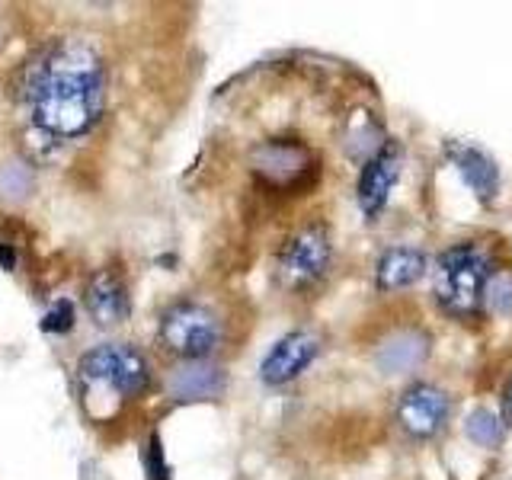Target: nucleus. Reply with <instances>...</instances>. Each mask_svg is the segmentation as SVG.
I'll return each instance as SVG.
<instances>
[{"label":"nucleus","instance_id":"f257e3e1","mask_svg":"<svg viewBox=\"0 0 512 480\" xmlns=\"http://www.w3.org/2000/svg\"><path fill=\"white\" fill-rule=\"evenodd\" d=\"M103 112V64L87 45H61L32 84V116L45 132L74 138Z\"/></svg>","mask_w":512,"mask_h":480},{"label":"nucleus","instance_id":"f03ea898","mask_svg":"<svg viewBox=\"0 0 512 480\" xmlns=\"http://www.w3.org/2000/svg\"><path fill=\"white\" fill-rule=\"evenodd\" d=\"M487 256L471 244L452 247L439 256L436 263V282H432V295H436L439 308L452 317H471L484 304V285H487Z\"/></svg>","mask_w":512,"mask_h":480},{"label":"nucleus","instance_id":"7ed1b4c3","mask_svg":"<svg viewBox=\"0 0 512 480\" xmlns=\"http://www.w3.org/2000/svg\"><path fill=\"white\" fill-rule=\"evenodd\" d=\"M80 381L87 388H103L112 397H138L151 384V365L132 346L106 343L84 352L77 362Z\"/></svg>","mask_w":512,"mask_h":480},{"label":"nucleus","instance_id":"20e7f679","mask_svg":"<svg viewBox=\"0 0 512 480\" xmlns=\"http://www.w3.org/2000/svg\"><path fill=\"white\" fill-rule=\"evenodd\" d=\"M221 340L218 317L196 301H180L160 320V346L183 362H202Z\"/></svg>","mask_w":512,"mask_h":480},{"label":"nucleus","instance_id":"39448f33","mask_svg":"<svg viewBox=\"0 0 512 480\" xmlns=\"http://www.w3.org/2000/svg\"><path fill=\"white\" fill-rule=\"evenodd\" d=\"M327 266H330V237L317 224L298 231L279 256V272L288 288L314 285L327 272Z\"/></svg>","mask_w":512,"mask_h":480},{"label":"nucleus","instance_id":"423d86ee","mask_svg":"<svg viewBox=\"0 0 512 480\" xmlns=\"http://www.w3.org/2000/svg\"><path fill=\"white\" fill-rule=\"evenodd\" d=\"M250 164H253V173L260 176L263 183L276 186V189H292L311 173L314 157L298 141L272 138V141L256 144L253 154H250Z\"/></svg>","mask_w":512,"mask_h":480},{"label":"nucleus","instance_id":"0eeeda50","mask_svg":"<svg viewBox=\"0 0 512 480\" xmlns=\"http://www.w3.org/2000/svg\"><path fill=\"white\" fill-rule=\"evenodd\" d=\"M400 164H404V151H400L397 141H384L375 154H368L365 167L359 173V186H356V199L359 208L375 218L384 205H388L391 192L400 180Z\"/></svg>","mask_w":512,"mask_h":480},{"label":"nucleus","instance_id":"6e6552de","mask_svg":"<svg viewBox=\"0 0 512 480\" xmlns=\"http://www.w3.org/2000/svg\"><path fill=\"white\" fill-rule=\"evenodd\" d=\"M397 423L416 439H429L448 423V394L432 384H413L397 404Z\"/></svg>","mask_w":512,"mask_h":480},{"label":"nucleus","instance_id":"1a4fd4ad","mask_svg":"<svg viewBox=\"0 0 512 480\" xmlns=\"http://www.w3.org/2000/svg\"><path fill=\"white\" fill-rule=\"evenodd\" d=\"M320 352V343L317 336L308 333V330H295L282 336V340L269 349V356L263 359L260 365V378L272 388H279V384H288L292 378H298L304 368H308Z\"/></svg>","mask_w":512,"mask_h":480},{"label":"nucleus","instance_id":"9d476101","mask_svg":"<svg viewBox=\"0 0 512 480\" xmlns=\"http://www.w3.org/2000/svg\"><path fill=\"white\" fill-rule=\"evenodd\" d=\"M84 304H87V314L100 327H116V324H122V320H128V314H132V298H128L125 282L109 269H100L87 282Z\"/></svg>","mask_w":512,"mask_h":480},{"label":"nucleus","instance_id":"9b49d317","mask_svg":"<svg viewBox=\"0 0 512 480\" xmlns=\"http://www.w3.org/2000/svg\"><path fill=\"white\" fill-rule=\"evenodd\" d=\"M445 154H448V160H452L455 170L461 173V180L471 186V192L480 202H490L496 196V189H500V170H496L490 154H484L468 141H448Z\"/></svg>","mask_w":512,"mask_h":480},{"label":"nucleus","instance_id":"f8f14e48","mask_svg":"<svg viewBox=\"0 0 512 480\" xmlns=\"http://www.w3.org/2000/svg\"><path fill=\"white\" fill-rule=\"evenodd\" d=\"M167 391L173 400H215L224 391V372L215 365L202 362H183L180 368H173L167 378Z\"/></svg>","mask_w":512,"mask_h":480},{"label":"nucleus","instance_id":"ddd939ff","mask_svg":"<svg viewBox=\"0 0 512 480\" xmlns=\"http://www.w3.org/2000/svg\"><path fill=\"white\" fill-rule=\"evenodd\" d=\"M429 269V260L423 250L416 247H391L381 253L378 269H375V285L381 292H397L413 282H420Z\"/></svg>","mask_w":512,"mask_h":480},{"label":"nucleus","instance_id":"4468645a","mask_svg":"<svg viewBox=\"0 0 512 480\" xmlns=\"http://www.w3.org/2000/svg\"><path fill=\"white\" fill-rule=\"evenodd\" d=\"M426 356V336L420 333H397L391 336L388 343L381 346L378 352V362L388 375H400L407 368L420 365V359Z\"/></svg>","mask_w":512,"mask_h":480},{"label":"nucleus","instance_id":"2eb2a0df","mask_svg":"<svg viewBox=\"0 0 512 480\" xmlns=\"http://www.w3.org/2000/svg\"><path fill=\"white\" fill-rule=\"evenodd\" d=\"M464 432H468V439L480 448H500L506 439V423L493 410L477 407L468 416V423H464Z\"/></svg>","mask_w":512,"mask_h":480},{"label":"nucleus","instance_id":"dca6fc26","mask_svg":"<svg viewBox=\"0 0 512 480\" xmlns=\"http://www.w3.org/2000/svg\"><path fill=\"white\" fill-rule=\"evenodd\" d=\"M484 301L496 314H512V272H490L484 285Z\"/></svg>","mask_w":512,"mask_h":480},{"label":"nucleus","instance_id":"f3484780","mask_svg":"<svg viewBox=\"0 0 512 480\" xmlns=\"http://www.w3.org/2000/svg\"><path fill=\"white\" fill-rule=\"evenodd\" d=\"M141 468H144V480H170V468L164 461V445H160L157 432H151L141 445Z\"/></svg>","mask_w":512,"mask_h":480},{"label":"nucleus","instance_id":"a211bd4d","mask_svg":"<svg viewBox=\"0 0 512 480\" xmlns=\"http://www.w3.org/2000/svg\"><path fill=\"white\" fill-rule=\"evenodd\" d=\"M71 330H74V304L68 298H58L42 317V333L61 336V333H71Z\"/></svg>","mask_w":512,"mask_h":480},{"label":"nucleus","instance_id":"6ab92c4d","mask_svg":"<svg viewBox=\"0 0 512 480\" xmlns=\"http://www.w3.org/2000/svg\"><path fill=\"white\" fill-rule=\"evenodd\" d=\"M503 423L512 426V381L506 384V394H503Z\"/></svg>","mask_w":512,"mask_h":480}]
</instances>
